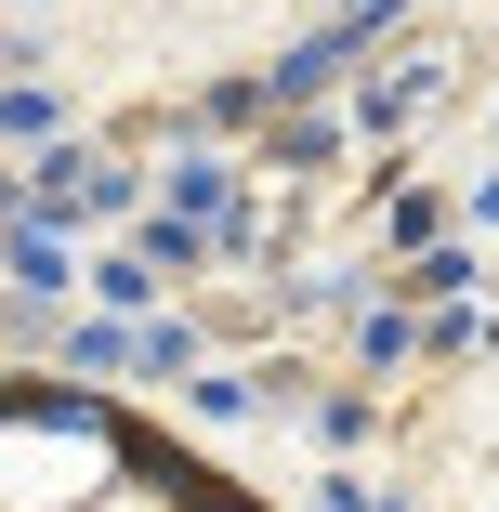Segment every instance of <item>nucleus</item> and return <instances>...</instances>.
Listing matches in <instances>:
<instances>
[{"label": "nucleus", "instance_id": "obj_1", "mask_svg": "<svg viewBox=\"0 0 499 512\" xmlns=\"http://www.w3.org/2000/svg\"><path fill=\"white\" fill-rule=\"evenodd\" d=\"M0 512H263V499L106 394L0 381Z\"/></svg>", "mask_w": 499, "mask_h": 512}]
</instances>
